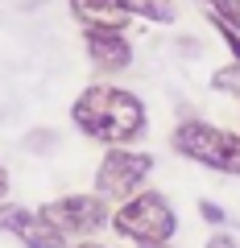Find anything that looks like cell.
<instances>
[{"instance_id":"cell-1","label":"cell","mask_w":240,"mask_h":248,"mask_svg":"<svg viewBox=\"0 0 240 248\" xmlns=\"http://www.w3.org/2000/svg\"><path fill=\"white\" fill-rule=\"evenodd\" d=\"M71 120L87 141L96 145H137L149 133V112L145 99L116 83H91L75 95Z\"/></svg>"},{"instance_id":"cell-2","label":"cell","mask_w":240,"mask_h":248,"mask_svg":"<svg viewBox=\"0 0 240 248\" xmlns=\"http://www.w3.org/2000/svg\"><path fill=\"white\" fill-rule=\"evenodd\" d=\"M170 145H174L178 157L195 161V166L240 178V133H232V128L207 124L199 116H182L174 124V133H170Z\"/></svg>"},{"instance_id":"cell-3","label":"cell","mask_w":240,"mask_h":248,"mask_svg":"<svg viewBox=\"0 0 240 248\" xmlns=\"http://www.w3.org/2000/svg\"><path fill=\"white\" fill-rule=\"evenodd\" d=\"M112 232L120 240H133V244H141V240H174L178 211L170 207V199L161 190H149L145 186L133 199L112 207Z\"/></svg>"},{"instance_id":"cell-4","label":"cell","mask_w":240,"mask_h":248,"mask_svg":"<svg viewBox=\"0 0 240 248\" xmlns=\"http://www.w3.org/2000/svg\"><path fill=\"white\" fill-rule=\"evenodd\" d=\"M153 166H158V157L145 149H128V145H108L104 157H99L96 166V178H91V190L96 195H104L108 203H125V199H133L137 190H145V182H149Z\"/></svg>"},{"instance_id":"cell-5","label":"cell","mask_w":240,"mask_h":248,"mask_svg":"<svg viewBox=\"0 0 240 248\" xmlns=\"http://www.w3.org/2000/svg\"><path fill=\"white\" fill-rule=\"evenodd\" d=\"M42 211L50 215V223L63 232L66 240H87L96 236L99 228L112 223V203L96 190H75V195H63L54 203H42Z\"/></svg>"},{"instance_id":"cell-6","label":"cell","mask_w":240,"mask_h":248,"mask_svg":"<svg viewBox=\"0 0 240 248\" xmlns=\"http://www.w3.org/2000/svg\"><path fill=\"white\" fill-rule=\"evenodd\" d=\"M0 232L13 236L21 248H71V240L50 223L42 207H25L13 199H0Z\"/></svg>"},{"instance_id":"cell-7","label":"cell","mask_w":240,"mask_h":248,"mask_svg":"<svg viewBox=\"0 0 240 248\" xmlns=\"http://www.w3.org/2000/svg\"><path fill=\"white\" fill-rule=\"evenodd\" d=\"M83 50L96 75H125L133 66V42L125 29H83Z\"/></svg>"},{"instance_id":"cell-8","label":"cell","mask_w":240,"mask_h":248,"mask_svg":"<svg viewBox=\"0 0 240 248\" xmlns=\"http://www.w3.org/2000/svg\"><path fill=\"white\" fill-rule=\"evenodd\" d=\"M66 9L75 13L83 29H128L133 13L125 9V0H66Z\"/></svg>"},{"instance_id":"cell-9","label":"cell","mask_w":240,"mask_h":248,"mask_svg":"<svg viewBox=\"0 0 240 248\" xmlns=\"http://www.w3.org/2000/svg\"><path fill=\"white\" fill-rule=\"evenodd\" d=\"M125 9L149 25H174L178 21V0H125Z\"/></svg>"},{"instance_id":"cell-10","label":"cell","mask_w":240,"mask_h":248,"mask_svg":"<svg viewBox=\"0 0 240 248\" xmlns=\"http://www.w3.org/2000/svg\"><path fill=\"white\" fill-rule=\"evenodd\" d=\"M207 87L220 91V95H232L240 104V62H228V66H215L211 79H207Z\"/></svg>"},{"instance_id":"cell-11","label":"cell","mask_w":240,"mask_h":248,"mask_svg":"<svg viewBox=\"0 0 240 248\" xmlns=\"http://www.w3.org/2000/svg\"><path fill=\"white\" fill-rule=\"evenodd\" d=\"M207 9V17H215V21H224V25H232L240 33V0H199Z\"/></svg>"},{"instance_id":"cell-12","label":"cell","mask_w":240,"mask_h":248,"mask_svg":"<svg viewBox=\"0 0 240 248\" xmlns=\"http://www.w3.org/2000/svg\"><path fill=\"white\" fill-rule=\"evenodd\" d=\"M25 153H54V145H58V133L54 128H33V133H25Z\"/></svg>"},{"instance_id":"cell-13","label":"cell","mask_w":240,"mask_h":248,"mask_svg":"<svg viewBox=\"0 0 240 248\" xmlns=\"http://www.w3.org/2000/svg\"><path fill=\"white\" fill-rule=\"evenodd\" d=\"M199 219L211 223V228H224V223H228V211H224L220 203H211V199H199Z\"/></svg>"},{"instance_id":"cell-14","label":"cell","mask_w":240,"mask_h":248,"mask_svg":"<svg viewBox=\"0 0 240 248\" xmlns=\"http://www.w3.org/2000/svg\"><path fill=\"white\" fill-rule=\"evenodd\" d=\"M211 25H215V33L224 37V46H228V54H232V62H240V33L232 25H224V21H215L211 17Z\"/></svg>"},{"instance_id":"cell-15","label":"cell","mask_w":240,"mask_h":248,"mask_svg":"<svg viewBox=\"0 0 240 248\" xmlns=\"http://www.w3.org/2000/svg\"><path fill=\"white\" fill-rule=\"evenodd\" d=\"M203 248H240V240L232 236V232H224V228H220L215 236H207V244H203Z\"/></svg>"},{"instance_id":"cell-16","label":"cell","mask_w":240,"mask_h":248,"mask_svg":"<svg viewBox=\"0 0 240 248\" xmlns=\"http://www.w3.org/2000/svg\"><path fill=\"white\" fill-rule=\"evenodd\" d=\"M178 50L187 54V58H195V54H199V42H195V37H178Z\"/></svg>"},{"instance_id":"cell-17","label":"cell","mask_w":240,"mask_h":248,"mask_svg":"<svg viewBox=\"0 0 240 248\" xmlns=\"http://www.w3.org/2000/svg\"><path fill=\"white\" fill-rule=\"evenodd\" d=\"M9 186H13V178H9V170L0 166V199H9Z\"/></svg>"},{"instance_id":"cell-18","label":"cell","mask_w":240,"mask_h":248,"mask_svg":"<svg viewBox=\"0 0 240 248\" xmlns=\"http://www.w3.org/2000/svg\"><path fill=\"white\" fill-rule=\"evenodd\" d=\"M133 248H174L170 240H141V244H133Z\"/></svg>"},{"instance_id":"cell-19","label":"cell","mask_w":240,"mask_h":248,"mask_svg":"<svg viewBox=\"0 0 240 248\" xmlns=\"http://www.w3.org/2000/svg\"><path fill=\"white\" fill-rule=\"evenodd\" d=\"M71 248H112V244H99V240L87 236V240H79V244H71Z\"/></svg>"}]
</instances>
